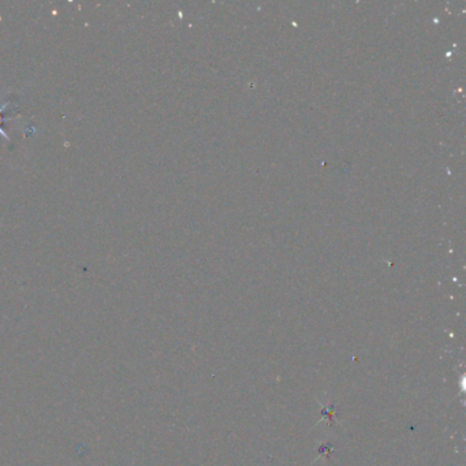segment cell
Listing matches in <instances>:
<instances>
[{
    "instance_id": "1",
    "label": "cell",
    "mask_w": 466,
    "mask_h": 466,
    "mask_svg": "<svg viewBox=\"0 0 466 466\" xmlns=\"http://www.w3.org/2000/svg\"><path fill=\"white\" fill-rule=\"evenodd\" d=\"M10 104H11L10 101H6V103H0V122H4V120H7V119L1 118V113H3V111H6V108L10 106Z\"/></svg>"
}]
</instances>
